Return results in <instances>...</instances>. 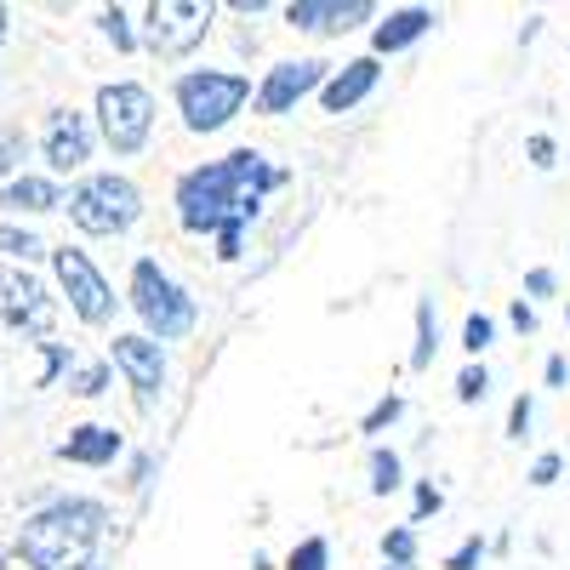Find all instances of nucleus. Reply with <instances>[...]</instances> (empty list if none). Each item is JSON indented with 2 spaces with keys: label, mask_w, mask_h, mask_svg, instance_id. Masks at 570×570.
<instances>
[{
  "label": "nucleus",
  "mask_w": 570,
  "mask_h": 570,
  "mask_svg": "<svg viewBox=\"0 0 570 570\" xmlns=\"http://www.w3.org/2000/svg\"><path fill=\"white\" fill-rule=\"evenodd\" d=\"M279 183H285V171L263 166V155L234 149V155H223V160H212L200 171H188L177 183V217H183L188 234H217V257L234 263V257H240L246 223L257 217L268 188H279Z\"/></svg>",
  "instance_id": "obj_1"
},
{
  "label": "nucleus",
  "mask_w": 570,
  "mask_h": 570,
  "mask_svg": "<svg viewBox=\"0 0 570 570\" xmlns=\"http://www.w3.org/2000/svg\"><path fill=\"white\" fill-rule=\"evenodd\" d=\"M109 537V508L98 497H58L23 519L18 559L29 570H98Z\"/></svg>",
  "instance_id": "obj_2"
},
{
  "label": "nucleus",
  "mask_w": 570,
  "mask_h": 570,
  "mask_svg": "<svg viewBox=\"0 0 570 570\" xmlns=\"http://www.w3.org/2000/svg\"><path fill=\"white\" fill-rule=\"evenodd\" d=\"M131 308H137V320L149 325L160 343L188 337V331H195V320H200L195 297H188L155 257H137V268H131Z\"/></svg>",
  "instance_id": "obj_3"
},
{
  "label": "nucleus",
  "mask_w": 570,
  "mask_h": 570,
  "mask_svg": "<svg viewBox=\"0 0 570 570\" xmlns=\"http://www.w3.org/2000/svg\"><path fill=\"white\" fill-rule=\"evenodd\" d=\"M171 91H177V115H183L188 131H223L246 109L252 80L234 75V69H195V75H177Z\"/></svg>",
  "instance_id": "obj_4"
},
{
  "label": "nucleus",
  "mask_w": 570,
  "mask_h": 570,
  "mask_svg": "<svg viewBox=\"0 0 570 570\" xmlns=\"http://www.w3.org/2000/svg\"><path fill=\"white\" fill-rule=\"evenodd\" d=\"M69 217L86 234H126L142 217V195L137 183L120 171H98V177H80L75 195H69Z\"/></svg>",
  "instance_id": "obj_5"
},
{
  "label": "nucleus",
  "mask_w": 570,
  "mask_h": 570,
  "mask_svg": "<svg viewBox=\"0 0 570 570\" xmlns=\"http://www.w3.org/2000/svg\"><path fill=\"white\" fill-rule=\"evenodd\" d=\"M98 126H104V137H109L115 155H137L142 142H149V126H155L149 86H137V80L104 86V91H98Z\"/></svg>",
  "instance_id": "obj_6"
},
{
  "label": "nucleus",
  "mask_w": 570,
  "mask_h": 570,
  "mask_svg": "<svg viewBox=\"0 0 570 570\" xmlns=\"http://www.w3.org/2000/svg\"><path fill=\"white\" fill-rule=\"evenodd\" d=\"M206 29H212V7H200V0H155L142 12V46L155 58H188L206 40Z\"/></svg>",
  "instance_id": "obj_7"
},
{
  "label": "nucleus",
  "mask_w": 570,
  "mask_h": 570,
  "mask_svg": "<svg viewBox=\"0 0 570 570\" xmlns=\"http://www.w3.org/2000/svg\"><path fill=\"white\" fill-rule=\"evenodd\" d=\"M0 325L23 331V337H52L58 297L23 268H0Z\"/></svg>",
  "instance_id": "obj_8"
},
{
  "label": "nucleus",
  "mask_w": 570,
  "mask_h": 570,
  "mask_svg": "<svg viewBox=\"0 0 570 570\" xmlns=\"http://www.w3.org/2000/svg\"><path fill=\"white\" fill-rule=\"evenodd\" d=\"M52 268H58L63 292H69V308H75L86 325H109V320H115V292H109V279L98 274V263H91L86 252L63 246V252H52Z\"/></svg>",
  "instance_id": "obj_9"
},
{
  "label": "nucleus",
  "mask_w": 570,
  "mask_h": 570,
  "mask_svg": "<svg viewBox=\"0 0 570 570\" xmlns=\"http://www.w3.org/2000/svg\"><path fill=\"white\" fill-rule=\"evenodd\" d=\"M109 360H115V371L131 383L137 405L155 411V405H160V389H166V354H160V343H155V337H115V343H109Z\"/></svg>",
  "instance_id": "obj_10"
},
{
  "label": "nucleus",
  "mask_w": 570,
  "mask_h": 570,
  "mask_svg": "<svg viewBox=\"0 0 570 570\" xmlns=\"http://www.w3.org/2000/svg\"><path fill=\"white\" fill-rule=\"evenodd\" d=\"M325 69H331V63H320V58H297V63L268 69V80L257 86V109H263V115H285V109H297L314 86L325 91Z\"/></svg>",
  "instance_id": "obj_11"
},
{
  "label": "nucleus",
  "mask_w": 570,
  "mask_h": 570,
  "mask_svg": "<svg viewBox=\"0 0 570 570\" xmlns=\"http://www.w3.org/2000/svg\"><path fill=\"white\" fill-rule=\"evenodd\" d=\"M40 149H46V166H52V171H75V166H86V160H91V120L75 115V109L46 115Z\"/></svg>",
  "instance_id": "obj_12"
},
{
  "label": "nucleus",
  "mask_w": 570,
  "mask_h": 570,
  "mask_svg": "<svg viewBox=\"0 0 570 570\" xmlns=\"http://www.w3.org/2000/svg\"><path fill=\"white\" fill-rule=\"evenodd\" d=\"M376 7L371 0H292L285 7V23H297L308 35H348L354 23H371Z\"/></svg>",
  "instance_id": "obj_13"
},
{
  "label": "nucleus",
  "mask_w": 570,
  "mask_h": 570,
  "mask_svg": "<svg viewBox=\"0 0 570 570\" xmlns=\"http://www.w3.org/2000/svg\"><path fill=\"white\" fill-rule=\"evenodd\" d=\"M376 80H383V69H376V58H354V63H343L337 75L325 80V91H320L325 115H343V109L365 104L371 91H376Z\"/></svg>",
  "instance_id": "obj_14"
},
{
  "label": "nucleus",
  "mask_w": 570,
  "mask_h": 570,
  "mask_svg": "<svg viewBox=\"0 0 570 570\" xmlns=\"http://www.w3.org/2000/svg\"><path fill=\"white\" fill-rule=\"evenodd\" d=\"M120 428H109V422H86V428H75V434L58 445V456L63 462H80V468H104V462H115L120 456Z\"/></svg>",
  "instance_id": "obj_15"
},
{
  "label": "nucleus",
  "mask_w": 570,
  "mask_h": 570,
  "mask_svg": "<svg viewBox=\"0 0 570 570\" xmlns=\"http://www.w3.org/2000/svg\"><path fill=\"white\" fill-rule=\"evenodd\" d=\"M428 29H434V12L428 7H400V12H389V23H376L371 46L376 52H405V46H416Z\"/></svg>",
  "instance_id": "obj_16"
},
{
  "label": "nucleus",
  "mask_w": 570,
  "mask_h": 570,
  "mask_svg": "<svg viewBox=\"0 0 570 570\" xmlns=\"http://www.w3.org/2000/svg\"><path fill=\"white\" fill-rule=\"evenodd\" d=\"M0 206L7 212H58L69 200H63V188L46 183V177H12L7 188H0Z\"/></svg>",
  "instance_id": "obj_17"
},
{
  "label": "nucleus",
  "mask_w": 570,
  "mask_h": 570,
  "mask_svg": "<svg viewBox=\"0 0 570 570\" xmlns=\"http://www.w3.org/2000/svg\"><path fill=\"white\" fill-rule=\"evenodd\" d=\"M434 348H440V320H434V303H416V348H411V371H428L434 365Z\"/></svg>",
  "instance_id": "obj_18"
},
{
  "label": "nucleus",
  "mask_w": 570,
  "mask_h": 570,
  "mask_svg": "<svg viewBox=\"0 0 570 570\" xmlns=\"http://www.w3.org/2000/svg\"><path fill=\"white\" fill-rule=\"evenodd\" d=\"M0 252H7V257H18V263L52 257V252H46V240H40V234H29V228H12V223H0Z\"/></svg>",
  "instance_id": "obj_19"
},
{
  "label": "nucleus",
  "mask_w": 570,
  "mask_h": 570,
  "mask_svg": "<svg viewBox=\"0 0 570 570\" xmlns=\"http://www.w3.org/2000/svg\"><path fill=\"white\" fill-rule=\"evenodd\" d=\"M371 491H376V497L400 491V456H394V451H371Z\"/></svg>",
  "instance_id": "obj_20"
},
{
  "label": "nucleus",
  "mask_w": 570,
  "mask_h": 570,
  "mask_svg": "<svg viewBox=\"0 0 570 570\" xmlns=\"http://www.w3.org/2000/svg\"><path fill=\"white\" fill-rule=\"evenodd\" d=\"M104 389H109V365H75L69 371V394L91 400V394H104Z\"/></svg>",
  "instance_id": "obj_21"
},
{
  "label": "nucleus",
  "mask_w": 570,
  "mask_h": 570,
  "mask_svg": "<svg viewBox=\"0 0 570 570\" xmlns=\"http://www.w3.org/2000/svg\"><path fill=\"white\" fill-rule=\"evenodd\" d=\"M383 553L394 559V570H411V564H416V531H411V525L389 531V537H383Z\"/></svg>",
  "instance_id": "obj_22"
},
{
  "label": "nucleus",
  "mask_w": 570,
  "mask_h": 570,
  "mask_svg": "<svg viewBox=\"0 0 570 570\" xmlns=\"http://www.w3.org/2000/svg\"><path fill=\"white\" fill-rule=\"evenodd\" d=\"M485 394H491V371H485V365H468V371L456 376V400H462V405H480Z\"/></svg>",
  "instance_id": "obj_23"
},
{
  "label": "nucleus",
  "mask_w": 570,
  "mask_h": 570,
  "mask_svg": "<svg viewBox=\"0 0 570 570\" xmlns=\"http://www.w3.org/2000/svg\"><path fill=\"white\" fill-rule=\"evenodd\" d=\"M40 348H46V365H40V376H35V389H52L63 371H75V360H69L63 343H40Z\"/></svg>",
  "instance_id": "obj_24"
},
{
  "label": "nucleus",
  "mask_w": 570,
  "mask_h": 570,
  "mask_svg": "<svg viewBox=\"0 0 570 570\" xmlns=\"http://www.w3.org/2000/svg\"><path fill=\"white\" fill-rule=\"evenodd\" d=\"M491 337H497L491 314H468V325H462V348H468V354H485V348H491Z\"/></svg>",
  "instance_id": "obj_25"
},
{
  "label": "nucleus",
  "mask_w": 570,
  "mask_h": 570,
  "mask_svg": "<svg viewBox=\"0 0 570 570\" xmlns=\"http://www.w3.org/2000/svg\"><path fill=\"white\" fill-rule=\"evenodd\" d=\"M325 564H331L325 537H308V542H297V553H292V564H285V570H325Z\"/></svg>",
  "instance_id": "obj_26"
},
{
  "label": "nucleus",
  "mask_w": 570,
  "mask_h": 570,
  "mask_svg": "<svg viewBox=\"0 0 570 570\" xmlns=\"http://www.w3.org/2000/svg\"><path fill=\"white\" fill-rule=\"evenodd\" d=\"M104 35L115 40V52H131V46H137V35H131V23H126V12H120V7H109V12H104Z\"/></svg>",
  "instance_id": "obj_27"
},
{
  "label": "nucleus",
  "mask_w": 570,
  "mask_h": 570,
  "mask_svg": "<svg viewBox=\"0 0 570 570\" xmlns=\"http://www.w3.org/2000/svg\"><path fill=\"white\" fill-rule=\"evenodd\" d=\"M400 411H405V400H400V394L376 400V405H371V416H365V434H383V428H389V422H394Z\"/></svg>",
  "instance_id": "obj_28"
},
{
  "label": "nucleus",
  "mask_w": 570,
  "mask_h": 570,
  "mask_svg": "<svg viewBox=\"0 0 570 570\" xmlns=\"http://www.w3.org/2000/svg\"><path fill=\"white\" fill-rule=\"evenodd\" d=\"M480 559H485V542H480V537H468V542H462V548L445 559V570H473Z\"/></svg>",
  "instance_id": "obj_29"
},
{
  "label": "nucleus",
  "mask_w": 570,
  "mask_h": 570,
  "mask_svg": "<svg viewBox=\"0 0 570 570\" xmlns=\"http://www.w3.org/2000/svg\"><path fill=\"white\" fill-rule=\"evenodd\" d=\"M445 508V497L434 491V485H416V508H411V525H422L428 513H440Z\"/></svg>",
  "instance_id": "obj_30"
},
{
  "label": "nucleus",
  "mask_w": 570,
  "mask_h": 570,
  "mask_svg": "<svg viewBox=\"0 0 570 570\" xmlns=\"http://www.w3.org/2000/svg\"><path fill=\"white\" fill-rule=\"evenodd\" d=\"M531 411H537V405H531L525 394L513 400V411H508V434H513V440H525V428H531Z\"/></svg>",
  "instance_id": "obj_31"
},
{
  "label": "nucleus",
  "mask_w": 570,
  "mask_h": 570,
  "mask_svg": "<svg viewBox=\"0 0 570 570\" xmlns=\"http://www.w3.org/2000/svg\"><path fill=\"white\" fill-rule=\"evenodd\" d=\"M525 149H531V166H542V171L553 166V137H531Z\"/></svg>",
  "instance_id": "obj_32"
},
{
  "label": "nucleus",
  "mask_w": 570,
  "mask_h": 570,
  "mask_svg": "<svg viewBox=\"0 0 570 570\" xmlns=\"http://www.w3.org/2000/svg\"><path fill=\"white\" fill-rule=\"evenodd\" d=\"M525 292H531V297H548V292H553V268H531V274H525Z\"/></svg>",
  "instance_id": "obj_33"
},
{
  "label": "nucleus",
  "mask_w": 570,
  "mask_h": 570,
  "mask_svg": "<svg viewBox=\"0 0 570 570\" xmlns=\"http://www.w3.org/2000/svg\"><path fill=\"white\" fill-rule=\"evenodd\" d=\"M559 480V456H537V468H531V485H553Z\"/></svg>",
  "instance_id": "obj_34"
},
{
  "label": "nucleus",
  "mask_w": 570,
  "mask_h": 570,
  "mask_svg": "<svg viewBox=\"0 0 570 570\" xmlns=\"http://www.w3.org/2000/svg\"><path fill=\"white\" fill-rule=\"evenodd\" d=\"M513 325L531 337V331H537V308H531V303H513Z\"/></svg>",
  "instance_id": "obj_35"
},
{
  "label": "nucleus",
  "mask_w": 570,
  "mask_h": 570,
  "mask_svg": "<svg viewBox=\"0 0 570 570\" xmlns=\"http://www.w3.org/2000/svg\"><path fill=\"white\" fill-rule=\"evenodd\" d=\"M564 376H570V365L564 360H548V389H564Z\"/></svg>",
  "instance_id": "obj_36"
},
{
  "label": "nucleus",
  "mask_w": 570,
  "mask_h": 570,
  "mask_svg": "<svg viewBox=\"0 0 570 570\" xmlns=\"http://www.w3.org/2000/svg\"><path fill=\"white\" fill-rule=\"evenodd\" d=\"M7 35H12V12H7V7H0V40H7Z\"/></svg>",
  "instance_id": "obj_37"
},
{
  "label": "nucleus",
  "mask_w": 570,
  "mask_h": 570,
  "mask_svg": "<svg viewBox=\"0 0 570 570\" xmlns=\"http://www.w3.org/2000/svg\"><path fill=\"white\" fill-rule=\"evenodd\" d=\"M0 570H7V559H0Z\"/></svg>",
  "instance_id": "obj_38"
},
{
  "label": "nucleus",
  "mask_w": 570,
  "mask_h": 570,
  "mask_svg": "<svg viewBox=\"0 0 570 570\" xmlns=\"http://www.w3.org/2000/svg\"><path fill=\"white\" fill-rule=\"evenodd\" d=\"M0 171H7V166H0Z\"/></svg>",
  "instance_id": "obj_39"
},
{
  "label": "nucleus",
  "mask_w": 570,
  "mask_h": 570,
  "mask_svg": "<svg viewBox=\"0 0 570 570\" xmlns=\"http://www.w3.org/2000/svg\"><path fill=\"white\" fill-rule=\"evenodd\" d=\"M98 570H104V564H98Z\"/></svg>",
  "instance_id": "obj_40"
}]
</instances>
